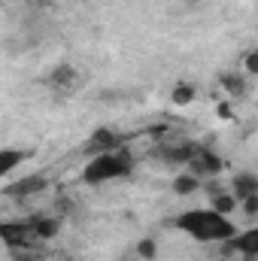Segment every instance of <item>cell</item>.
Segmentation results:
<instances>
[{
  "label": "cell",
  "instance_id": "obj_2",
  "mask_svg": "<svg viewBox=\"0 0 258 261\" xmlns=\"http://www.w3.org/2000/svg\"><path fill=\"white\" fill-rule=\"evenodd\" d=\"M134 173V158L131 152L119 149V152H107V155H94L91 164L85 167V182H107V179H122Z\"/></svg>",
  "mask_w": 258,
  "mask_h": 261
},
{
  "label": "cell",
  "instance_id": "obj_3",
  "mask_svg": "<svg viewBox=\"0 0 258 261\" xmlns=\"http://www.w3.org/2000/svg\"><path fill=\"white\" fill-rule=\"evenodd\" d=\"M0 237L6 243V249H31L34 243H40V234H37L31 219L28 222H3Z\"/></svg>",
  "mask_w": 258,
  "mask_h": 261
},
{
  "label": "cell",
  "instance_id": "obj_13",
  "mask_svg": "<svg viewBox=\"0 0 258 261\" xmlns=\"http://www.w3.org/2000/svg\"><path fill=\"white\" fill-rule=\"evenodd\" d=\"M194 97H197V88L192 82H176L173 91H170V103L173 107H189V103H194Z\"/></svg>",
  "mask_w": 258,
  "mask_h": 261
},
{
  "label": "cell",
  "instance_id": "obj_11",
  "mask_svg": "<svg viewBox=\"0 0 258 261\" xmlns=\"http://www.w3.org/2000/svg\"><path fill=\"white\" fill-rule=\"evenodd\" d=\"M219 85H222L231 97H243V94H246V76H243V73L228 70V73H222V76H219Z\"/></svg>",
  "mask_w": 258,
  "mask_h": 261
},
{
  "label": "cell",
  "instance_id": "obj_17",
  "mask_svg": "<svg viewBox=\"0 0 258 261\" xmlns=\"http://www.w3.org/2000/svg\"><path fill=\"white\" fill-rule=\"evenodd\" d=\"M243 67H246L249 76H258V49H252V52L243 55Z\"/></svg>",
  "mask_w": 258,
  "mask_h": 261
},
{
  "label": "cell",
  "instance_id": "obj_21",
  "mask_svg": "<svg viewBox=\"0 0 258 261\" xmlns=\"http://www.w3.org/2000/svg\"><path fill=\"white\" fill-rule=\"evenodd\" d=\"M240 261H258V258H240Z\"/></svg>",
  "mask_w": 258,
  "mask_h": 261
},
{
  "label": "cell",
  "instance_id": "obj_6",
  "mask_svg": "<svg viewBox=\"0 0 258 261\" xmlns=\"http://www.w3.org/2000/svg\"><path fill=\"white\" fill-rule=\"evenodd\" d=\"M119 149H122V137L110 128H97L85 143L88 155H107V152H119Z\"/></svg>",
  "mask_w": 258,
  "mask_h": 261
},
{
  "label": "cell",
  "instance_id": "obj_8",
  "mask_svg": "<svg viewBox=\"0 0 258 261\" xmlns=\"http://www.w3.org/2000/svg\"><path fill=\"white\" fill-rule=\"evenodd\" d=\"M76 79H79V73H76L73 64H58L49 73V88H55V91H73Z\"/></svg>",
  "mask_w": 258,
  "mask_h": 261
},
{
  "label": "cell",
  "instance_id": "obj_15",
  "mask_svg": "<svg viewBox=\"0 0 258 261\" xmlns=\"http://www.w3.org/2000/svg\"><path fill=\"white\" fill-rule=\"evenodd\" d=\"M237 197L234 192H219L216 197H210V210H216V213H222V216H231L234 210H237Z\"/></svg>",
  "mask_w": 258,
  "mask_h": 261
},
{
  "label": "cell",
  "instance_id": "obj_9",
  "mask_svg": "<svg viewBox=\"0 0 258 261\" xmlns=\"http://www.w3.org/2000/svg\"><path fill=\"white\" fill-rule=\"evenodd\" d=\"M231 192H234L237 200H246V197L258 195V176L255 173H237L231 179Z\"/></svg>",
  "mask_w": 258,
  "mask_h": 261
},
{
  "label": "cell",
  "instance_id": "obj_5",
  "mask_svg": "<svg viewBox=\"0 0 258 261\" xmlns=\"http://www.w3.org/2000/svg\"><path fill=\"white\" fill-rule=\"evenodd\" d=\"M49 189V179L43 176V173H31V176H24V179H15V182H9L6 189H3V195L6 197H34V195H43Z\"/></svg>",
  "mask_w": 258,
  "mask_h": 261
},
{
  "label": "cell",
  "instance_id": "obj_12",
  "mask_svg": "<svg viewBox=\"0 0 258 261\" xmlns=\"http://www.w3.org/2000/svg\"><path fill=\"white\" fill-rule=\"evenodd\" d=\"M28 155H31V152H21V149H3V152H0V176H9Z\"/></svg>",
  "mask_w": 258,
  "mask_h": 261
},
{
  "label": "cell",
  "instance_id": "obj_1",
  "mask_svg": "<svg viewBox=\"0 0 258 261\" xmlns=\"http://www.w3.org/2000/svg\"><path fill=\"white\" fill-rule=\"evenodd\" d=\"M176 228L179 231H186V234H192L197 240H219V243H225V240H231V237H237V228L228 222V216H222V213H216V210H192V213H183V216H176Z\"/></svg>",
  "mask_w": 258,
  "mask_h": 261
},
{
  "label": "cell",
  "instance_id": "obj_7",
  "mask_svg": "<svg viewBox=\"0 0 258 261\" xmlns=\"http://www.w3.org/2000/svg\"><path fill=\"white\" fill-rule=\"evenodd\" d=\"M222 252H225V255L240 252L243 258H258V228L243 231V234H237V237L225 240V243H222Z\"/></svg>",
  "mask_w": 258,
  "mask_h": 261
},
{
  "label": "cell",
  "instance_id": "obj_4",
  "mask_svg": "<svg viewBox=\"0 0 258 261\" xmlns=\"http://www.w3.org/2000/svg\"><path fill=\"white\" fill-rule=\"evenodd\" d=\"M189 173H194L197 179H207V176H219V173H222V158H219L213 149H207V146H197L194 158L189 161Z\"/></svg>",
  "mask_w": 258,
  "mask_h": 261
},
{
  "label": "cell",
  "instance_id": "obj_16",
  "mask_svg": "<svg viewBox=\"0 0 258 261\" xmlns=\"http://www.w3.org/2000/svg\"><path fill=\"white\" fill-rule=\"evenodd\" d=\"M137 255L143 261H152L155 255H158V243L152 240V237H143L140 243H137Z\"/></svg>",
  "mask_w": 258,
  "mask_h": 261
},
{
  "label": "cell",
  "instance_id": "obj_19",
  "mask_svg": "<svg viewBox=\"0 0 258 261\" xmlns=\"http://www.w3.org/2000/svg\"><path fill=\"white\" fill-rule=\"evenodd\" d=\"M216 116H219V119H234L231 103H219V107H216Z\"/></svg>",
  "mask_w": 258,
  "mask_h": 261
},
{
  "label": "cell",
  "instance_id": "obj_18",
  "mask_svg": "<svg viewBox=\"0 0 258 261\" xmlns=\"http://www.w3.org/2000/svg\"><path fill=\"white\" fill-rule=\"evenodd\" d=\"M240 206H243V213H246V216H258V195L240 200Z\"/></svg>",
  "mask_w": 258,
  "mask_h": 261
},
{
  "label": "cell",
  "instance_id": "obj_14",
  "mask_svg": "<svg viewBox=\"0 0 258 261\" xmlns=\"http://www.w3.org/2000/svg\"><path fill=\"white\" fill-rule=\"evenodd\" d=\"M197 189H200V179H197L194 173H179V176H173V192L179 197H192Z\"/></svg>",
  "mask_w": 258,
  "mask_h": 261
},
{
  "label": "cell",
  "instance_id": "obj_20",
  "mask_svg": "<svg viewBox=\"0 0 258 261\" xmlns=\"http://www.w3.org/2000/svg\"><path fill=\"white\" fill-rule=\"evenodd\" d=\"M183 3H186V6H200L203 0H183Z\"/></svg>",
  "mask_w": 258,
  "mask_h": 261
},
{
  "label": "cell",
  "instance_id": "obj_10",
  "mask_svg": "<svg viewBox=\"0 0 258 261\" xmlns=\"http://www.w3.org/2000/svg\"><path fill=\"white\" fill-rule=\"evenodd\" d=\"M31 222H34L40 240H55L58 231H61V219L58 216H31Z\"/></svg>",
  "mask_w": 258,
  "mask_h": 261
}]
</instances>
